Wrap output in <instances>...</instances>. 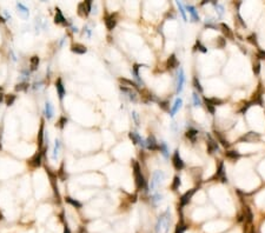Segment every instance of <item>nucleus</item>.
Returning a JSON list of instances; mask_svg holds the SVG:
<instances>
[{
	"label": "nucleus",
	"mask_w": 265,
	"mask_h": 233,
	"mask_svg": "<svg viewBox=\"0 0 265 233\" xmlns=\"http://www.w3.org/2000/svg\"><path fill=\"white\" fill-rule=\"evenodd\" d=\"M38 64H39V58L38 57H33L31 59V69L34 71L37 68V66H38Z\"/></svg>",
	"instance_id": "cd10ccee"
},
{
	"label": "nucleus",
	"mask_w": 265,
	"mask_h": 233,
	"mask_svg": "<svg viewBox=\"0 0 265 233\" xmlns=\"http://www.w3.org/2000/svg\"><path fill=\"white\" fill-rule=\"evenodd\" d=\"M56 23H65V18L63 15V13L60 12V9H57V14H56Z\"/></svg>",
	"instance_id": "a878e982"
},
{
	"label": "nucleus",
	"mask_w": 265,
	"mask_h": 233,
	"mask_svg": "<svg viewBox=\"0 0 265 233\" xmlns=\"http://www.w3.org/2000/svg\"><path fill=\"white\" fill-rule=\"evenodd\" d=\"M167 66L170 67V68H176V67L178 66V60H177V58H176L174 54H172V56L168 58V60H167Z\"/></svg>",
	"instance_id": "f3484780"
},
{
	"label": "nucleus",
	"mask_w": 265,
	"mask_h": 233,
	"mask_svg": "<svg viewBox=\"0 0 265 233\" xmlns=\"http://www.w3.org/2000/svg\"><path fill=\"white\" fill-rule=\"evenodd\" d=\"M53 114H54L53 106H52V104H51L50 101L46 100V102H45V115H46V118L50 120V119L53 118Z\"/></svg>",
	"instance_id": "1a4fd4ad"
},
{
	"label": "nucleus",
	"mask_w": 265,
	"mask_h": 233,
	"mask_svg": "<svg viewBox=\"0 0 265 233\" xmlns=\"http://www.w3.org/2000/svg\"><path fill=\"white\" fill-rule=\"evenodd\" d=\"M57 91H58V94H59V98L63 99L64 98V94H65V90H64V86L61 84V80L59 79L58 83H57Z\"/></svg>",
	"instance_id": "aec40b11"
},
{
	"label": "nucleus",
	"mask_w": 265,
	"mask_h": 233,
	"mask_svg": "<svg viewBox=\"0 0 265 233\" xmlns=\"http://www.w3.org/2000/svg\"><path fill=\"white\" fill-rule=\"evenodd\" d=\"M206 101V105H211V106H217V105H220L222 104V100L216 99V98H212V99H205Z\"/></svg>",
	"instance_id": "b1692460"
},
{
	"label": "nucleus",
	"mask_w": 265,
	"mask_h": 233,
	"mask_svg": "<svg viewBox=\"0 0 265 233\" xmlns=\"http://www.w3.org/2000/svg\"><path fill=\"white\" fill-rule=\"evenodd\" d=\"M67 202H70L71 205H73L74 207H81V204L79 202V201H77V200H73L72 198H67Z\"/></svg>",
	"instance_id": "473e14b6"
},
{
	"label": "nucleus",
	"mask_w": 265,
	"mask_h": 233,
	"mask_svg": "<svg viewBox=\"0 0 265 233\" xmlns=\"http://www.w3.org/2000/svg\"><path fill=\"white\" fill-rule=\"evenodd\" d=\"M162 200H163V194H160V193H154V194L152 196V198H151V201H152L154 205L160 204Z\"/></svg>",
	"instance_id": "4be33fe9"
},
{
	"label": "nucleus",
	"mask_w": 265,
	"mask_h": 233,
	"mask_svg": "<svg viewBox=\"0 0 265 233\" xmlns=\"http://www.w3.org/2000/svg\"><path fill=\"white\" fill-rule=\"evenodd\" d=\"M120 90H122V92H124V93L126 94V97L131 100V101H135V100H137V94H135V92H134V91H132V88H129V87H124V86H122V87H120Z\"/></svg>",
	"instance_id": "9d476101"
},
{
	"label": "nucleus",
	"mask_w": 265,
	"mask_h": 233,
	"mask_svg": "<svg viewBox=\"0 0 265 233\" xmlns=\"http://www.w3.org/2000/svg\"><path fill=\"white\" fill-rule=\"evenodd\" d=\"M72 31H73V32H75V33H77V32H78V28H77V27H74V26H73V27H72Z\"/></svg>",
	"instance_id": "37998d69"
},
{
	"label": "nucleus",
	"mask_w": 265,
	"mask_h": 233,
	"mask_svg": "<svg viewBox=\"0 0 265 233\" xmlns=\"http://www.w3.org/2000/svg\"><path fill=\"white\" fill-rule=\"evenodd\" d=\"M2 99H4V97H2V94H0V102L2 101Z\"/></svg>",
	"instance_id": "a18cd8bd"
},
{
	"label": "nucleus",
	"mask_w": 265,
	"mask_h": 233,
	"mask_svg": "<svg viewBox=\"0 0 265 233\" xmlns=\"http://www.w3.org/2000/svg\"><path fill=\"white\" fill-rule=\"evenodd\" d=\"M213 5H214V7H216V12H217V14L219 15V17H222L223 14H224V7L220 5V4H218V2H214L213 1Z\"/></svg>",
	"instance_id": "393cba45"
},
{
	"label": "nucleus",
	"mask_w": 265,
	"mask_h": 233,
	"mask_svg": "<svg viewBox=\"0 0 265 233\" xmlns=\"http://www.w3.org/2000/svg\"><path fill=\"white\" fill-rule=\"evenodd\" d=\"M180 185H182V180H180V178H179V177H174V179H173V184H172V190H173V191H177V190L180 187Z\"/></svg>",
	"instance_id": "5701e85b"
},
{
	"label": "nucleus",
	"mask_w": 265,
	"mask_h": 233,
	"mask_svg": "<svg viewBox=\"0 0 265 233\" xmlns=\"http://www.w3.org/2000/svg\"><path fill=\"white\" fill-rule=\"evenodd\" d=\"M193 84H195V87L198 90L199 92L203 91V88H201V86H200V83H199V80L197 79V78H193Z\"/></svg>",
	"instance_id": "c9c22d12"
},
{
	"label": "nucleus",
	"mask_w": 265,
	"mask_h": 233,
	"mask_svg": "<svg viewBox=\"0 0 265 233\" xmlns=\"http://www.w3.org/2000/svg\"><path fill=\"white\" fill-rule=\"evenodd\" d=\"M207 145H209V152L210 153H213L214 151H218V145H217V142H214V140L211 139V137H209Z\"/></svg>",
	"instance_id": "dca6fc26"
},
{
	"label": "nucleus",
	"mask_w": 265,
	"mask_h": 233,
	"mask_svg": "<svg viewBox=\"0 0 265 233\" xmlns=\"http://www.w3.org/2000/svg\"><path fill=\"white\" fill-rule=\"evenodd\" d=\"M186 9L189 11V13L191 14V17H192V19L195 20V21H198L199 20V15H198V12L196 11V8L192 6V5H186Z\"/></svg>",
	"instance_id": "f8f14e48"
},
{
	"label": "nucleus",
	"mask_w": 265,
	"mask_h": 233,
	"mask_svg": "<svg viewBox=\"0 0 265 233\" xmlns=\"http://www.w3.org/2000/svg\"><path fill=\"white\" fill-rule=\"evenodd\" d=\"M197 46H198V47H199V50H200L201 52H204V53H205V52L207 51V50H206V48H205L204 46H201V45H200V42H197Z\"/></svg>",
	"instance_id": "ea45409f"
},
{
	"label": "nucleus",
	"mask_w": 265,
	"mask_h": 233,
	"mask_svg": "<svg viewBox=\"0 0 265 233\" xmlns=\"http://www.w3.org/2000/svg\"><path fill=\"white\" fill-rule=\"evenodd\" d=\"M185 230H186L185 225H184L183 223H180V224H178V225H177V229H176V232H174V233H184Z\"/></svg>",
	"instance_id": "7c9ffc66"
},
{
	"label": "nucleus",
	"mask_w": 265,
	"mask_h": 233,
	"mask_svg": "<svg viewBox=\"0 0 265 233\" xmlns=\"http://www.w3.org/2000/svg\"><path fill=\"white\" fill-rule=\"evenodd\" d=\"M171 225V214L168 211L164 212L157 220L156 224V233H167Z\"/></svg>",
	"instance_id": "f257e3e1"
},
{
	"label": "nucleus",
	"mask_w": 265,
	"mask_h": 233,
	"mask_svg": "<svg viewBox=\"0 0 265 233\" xmlns=\"http://www.w3.org/2000/svg\"><path fill=\"white\" fill-rule=\"evenodd\" d=\"M192 98H193V104H195V106H196V107H198V106L201 105L200 99H199V97H198V94H197V93H193V94H192Z\"/></svg>",
	"instance_id": "2f4dec72"
},
{
	"label": "nucleus",
	"mask_w": 265,
	"mask_h": 233,
	"mask_svg": "<svg viewBox=\"0 0 265 233\" xmlns=\"http://www.w3.org/2000/svg\"><path fill=\"white\" fill-rule=\"evenodd\" d=\"M130 138H131V140H132L133 144L139 145V146H141V147H146V142H145V140H144V139H143L138 133L131 132V133H130Z\"/></svg>",
	"instance_id": "0eeeda50"
},
{
	"label": "nucleus",
	"mask_w": 265,
	"mask_h": 233,
	"mask_svg": "<svg viewBox=\"0 0 265 233\" xmlns=\"http://www.w3.org/2000/svg\"><path fill=\"white\" fill-rule=\"evenodd\" d=\"M259 138V134L258 133H253V132H249L246 135H244L242 138V140H245V141H252L255 139H258Z\"/></svg>",
	"instance_id": "a211bd4d"
},
{
	"label": "nucleus",
	"mask_w": 265,
	"mask_h": 233,
	"mask_svg": "<svg viewBox=\"0 0 265 233\" xmlns=\"http://www.w3.org/2000/svg\"><path fill=\"white\" fill-rule=\"evenodd\" d=\"M217 177L222 179L223 183H226L228 181V178L225 175V171H224V164H220L219 165V169L217 171Z\"/></svg>",
	"instance_id": "4468645a"
},
{
	"label": "nucleus",
	"mask_w": 265,
	"mask_h": 233,
	"mask_svg": "<svg viewBox=\"0 0 265 233\" xmlns=\"http://www.w3.org/2000/svg\"><path fill=\"white\" fill-rule=\"evenodd\" d=\"M10 52H11V56H12V60H13V61H17V57H15V54H14L13 50H11Z\"/></svg>",
	"instance_id": "a19ab883"
},
{
	"label": "nucleus",
	"mask_w": 265,
	"mask_h": 233,
	"mask_svg": "<svg viewBox=\"0 0 265 233\" xmlns=\"http://www.w3.org/2000/svg\"><path fill=\"white\" fill-rule=\"evenodd\" d=\"M165 180V173L160 169H157L153 172L152 178H151V183H150V190L151 192H156L158 187H160V185H163Z\"/></svg>",
	"instance_id": "f03ea898"
},
{
	"label": "nucleus",
	"mask_w": 265,
	"mask_h": 233,
	"mask_svg": "<svg viewBox=\"0 0 265 233\" xmlns=\"http://www.w3.org/2000/svg\"><path fill=\"white\" fill-rule=\"evenodd\" d=\"M17 9H18V13L19 15L23 18V19H27L29 15H30V11H29V7L26 5H24L23 2H18L17 4Z\"/></svg>",
	"instance_id": "39448f33"
},
{
	"label": "nucleus",
	"mask_w": 265,
	"mask_h": 233,
	"mask_svg": "<svg viewBox=\"0 0 265 233\" xmlns=\"http://www.w3.org/2000/svg\"><path fill=\"white\" fill-rule=\"evenodd\" d=\"M134 177H135V185H137V188L138 190H141L144 186H145V180H144V177L141 174V171L139 168L138 163H134Z\"/></svg>",
	"instance_id": "7ed1b4c3"
},
{
	"label": "nucleus",
	"mask_w": 265,
	"mask_h": 233,
	"mask_svg": "<svg viewBox=\"0 0 265 233\" xmlns=\"http://www.w3.org/2000/svg\"><path fill=\"white\" fill-rule=\"evenodd\" d=\"M106 27L108 28V30H113L114 28V26H116V19L113 18V17H108L107 19H106Z\"/></svg>",
	"instance_id": "412c9836"
},
{
	"label": "nucleus",
	"mask_w": 265,
	"mask_h": 233,
	"mask_svg": "<svg viewBox=\"0 0 265 233\" xmlns=\"http://www.w3.org/2000/svg\"><path fill=\"white\" fill-rule=\"evenodd\" d=\"M226 156L229 157V158H232V159H237V158H239V153L238 152H236V151H229L228 153H226Z\"/></svg>",
	"instance_id": "c756f323"
},
{
	"label": "nucleus",
	"mask_w": 265,
	"mask_h": 233,
	"mask_svg": "<svg viewBox=\"0 0 265 233\" xmlns=\"http://www.w3.org/2000/svg\"><path fill=\"white\" fill-rule=\"evenodd\" d=\"M59 151H60V141L58 139H56V144H54V148H53V153H52V159L57 160L58 156H59Z\"/></svg>",
	"instance_id": "2eb2a0df"
},
{
	"label": "nucleus",
	"mask_w": 265,
	"mask_h": 233,
	"mask_svg": "<svg viewBox=\"0 0 265 233\" xmlns=\"http://www.w3.org/2000/svg\"><path fill=\"white\" fill-rule=\"evenodd\" d=\"M159 148H160V152L164 154V157H168V150H167V146H166L165 142H162Z\"/></svg>",
	"instance_id": "bb28decb"
},
{
	"label": "nucleus",
	"mask_w": 265,
	"mask_h": 233,
	"mask_svg": "<svg viewBox=\"0 0 265 233\" xmlns=\"http://www.w3.org/2000/svg\"><path fill=\"white\" fill-rule=\"evenodd\" d=\"M259 67H261V65L258 64L257 66H256V68H253V71H255V73H259Z\"/></svg>",
	"instance_id": "79ce46f5"
},
{
	"label": "nucleus",
	"mask_w": 265,
	"mask_h": 233,
	"mask_svg": "<svg viewBox=\"0 0 265 233\" xmlns=\"http://www.w3.org/2000/svg\"><path fill=\"white\" fill-rule=\"evenodd\" d=\"M182 105H183V100L180 99V98H177L176 101H174V104H173L172 110H171V115H172V117L178 112V110L182 107Z\"/></svg>",
	"instance_id": "ddd939ff"
},
{
	"label": "nucleus",
	"mask_w": 265,
	"mask_h": 233,
	"mask_svg": "<svg viewBox=\"0 0 265 233\" xmlns=\"http://www.w3.org/2000/svg\"><path fill=\"white\" fill-rule=\"evenodd\" d=\"M195 192H196V188H192V190L187 191V192L182 197V199H180V205H182V206H185L186 204H189L190 200H191V198H192V196L195 194Z\"/></svg>",
	"instance_id": "6e6552de"
},
{
	"label": "nucleus",
	"mask_w": 265,
	"mask_h": 233,
	"mask_svg": "<svg viewBox=\"0 0 265 233\" xmlns=\"http://www.w3.org/2000/svg\"><path fill=\"white\" fill-rule=\"evenodd\" d=\"M86 47H84V46H81V45H74L73 47H72V52H74V53H78V54H84V53H86Z\"/></svg>",
	"instance_id": "6ab92c4d"
},
{
	"label": "nucleus",
	"mask_w": 265,
	"mask_h": 233,
	"mask_svg": "<svg viewBox=\"0 0 265 233\" xmlns=\"http://www.w3.org/2000/svg\"><path fill=\"white\" fill-rule=\"evenodd\" d=\"M145 142H146V147L150 148V150H157L158 148V142H157L154 135H150Z\"/></svg>",
	"instance_id": "9b49d317"
},
{
	"label": "nucleus",
	"mask_w": 265,
	"mask_h": 233,
	"mask_svg": "<svg viewBox=\"0 0 265 233\" xmlns=\"http://www.w3.org/2000/svg\"><path fill=\"white\" fill-rule=\"evenodd\" d=\"M258 57H259L261 59H265V51L259 50V52H258Z\"/></svg>",
	"instance_id": "4c0bfd02"
},
{
	"label": "nucleus",
	"mask_w": 265,
	"mask_h": 233,
	"mask_svg": "<svg viewBox=\"0 0 265 233\" xmlns=\"http://www.w3.org/2000/svg\"><path fill=\"white\" fill-rule=\"evenodd\" d=\"M197 133H198V132H197L196 130H190V131L187 132V134H186V135H187V137H189L190 139H192V140H193V139H195V137L197 135Z\"/></svg>",
	"instance_id": "f704fd0d"
},
{
	"label": "nucleus",
	"mask_w": 265,
	"mask_h": 233,
	"mask_svg": "<svg viewBox=\"0 0 265 233\" xmlns=\"http://www.w3.org/2000/svg\"><path fill=\"white\" fill-rule=\"evenodd\" d=\"M173 166L176 169H182V168H184V161H183V159H182V157H180V154H179V151H176L174 152V154H173Z\"/></svg>",
	"instance_id": "423d86ee"
},
{
	"label": "nucleus",
	"mask_w": 265,
	"mask_h": 233,
	"mask_svg": "<svg viewBox=\"0 0 265 233\" xmlns=\"http://www.w3.org/2000/svg\"><path fill=\"white\" fill-rule=\"evenodd\" d=\"M246 212H247V220H249V221H252V213H251V210H250V208H246Z\"/></svg>",
	"instance_id": "e433bc0d"
},
{
	"label": "nucleus",
	"mask_w": 265,
	"mask_h": 233,
	"mask_svg": "<svg viewBox=\"0 0 265 233\" xmlns=\"http://www.w3.org/2000/svg\"><path fill=\"white\" fill-rule=\"evenodd\" d=\"M217 135H218V138H219V140H220V141H222V144H223V145H224V146H229V144H228V141H225V140H224V139H223V138H222V137H220V135H219V134L217 133Z\"/></svg>",
	"instance_id": "58836bf2"
},
{
	"label": "nucleus",
	"mask_w": 265,
	"mask_h": 233,
	"mask_svg": "<svg viewBox=\"0 0 265 233\" xmlns=\"http://www.w3.org/2000/svg\"><path fill=\"white\" fill-rule=\"evenodd\" d=\"M0 90H1V87H0Z\"/></svg>",
	"instance_id": "49530a36"
},
{
	"label": "nucleus",
	"mask_w": 265,
	"mask_h": 233,
	"mask_svg": "<svg viewBox=\"0 0 265 233\" xmlns=\"http://www.w3.org/2000/svg\"><path fill=\"white\" fill-rule=\"evenodd\" d=\"M177 6H178V8H179V11H180V14H182V17H183V19L186 21V14H185V11H184V7H183V5H182V2H179V1H177Z\"/></svg>",
	"instance_id": "c85d7f7f"
},
{
	"label": "nucleus",
	"mask_w": 265,
	"mask_h": 233,
	"mask_svg": "<svg viewBox=\"0 0 265 233\" xmlns=\"http://www.w3.org/2000/svg\"><path fill=\"white\" fill-rule=\"evenodd\" d=\"M184 83H185L184 69H183V68H179V69H178V73H177V93H180V92L183 91Z\"/></svg>",
	"instance_id": "20e7f679"
},
{
	"label": "nucleus",
	"mask_w": 265,
	"mask_h": 233,
	"mask_svg": "<svg viewBox=\"0 0 265 233\" xmlns=\"http://www.w3.org/2000/svg\"><path fill=\"white\" fill-rule=\"evenodd\" d=\"M64 233H71V232H70V230H68V227H67V226H66V227H65V232H64Z\"/></svg>",
	"instance_id": "c03bdc74"
},
{
	"label": "nucleus",
	"mask_w": 265,
	"mask_h": 233,
	"mask_svg": "<svg viewBox=\"0 0 265 233\" xmlns=\"http://www.w3.org/2000/svg\"><path fill=\"white\" fill-rule=\"evenodd\" d=\"M222 28H223L224 33L228 34V37H232V33H231V31H230V27H229L228 25H225V24H222Z\"/></svg>",
	"instance_id": "72a5a7b5"
}]
</instances>
